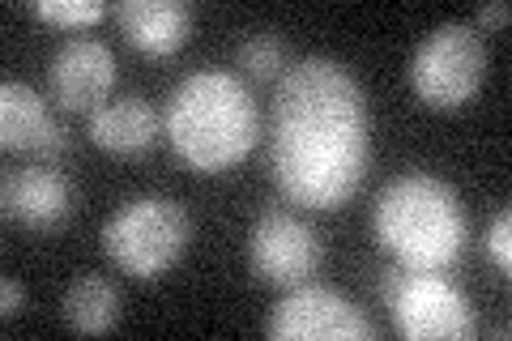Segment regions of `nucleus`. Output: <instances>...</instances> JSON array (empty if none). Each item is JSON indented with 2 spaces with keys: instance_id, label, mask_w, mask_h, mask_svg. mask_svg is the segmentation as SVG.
I'll return each instance as SVG.
<instances>
[{
  "instance_id": "obj_1",
  "label": "nucleus",
  "mask_w": 512,
  "mask_h": 341,
  "mask_svg": "<svg viewBox=\"0 0 512 341\" xmlns=\"http://www.w3.org/2000/svg\"><path fill=\"white\" fill-rule=\"evenodd\" d=\"M367 175V99L338 60L308 56L278 86L274 180L303 209H342Z\"/></svg>"
},
{
  "instance_id": "obj_2",
  "label": "nucleus",
  "mask_w": 512,
  "mask_h": 341,
  "mask_svg": "<svg viewBox=\"0 0 512 341\" xmlns=\"http://www.w3.org/2000/svg\"><path fill=\"white\" fill-rule=\"evenodd\" d=\"M256 137H261V116L239 77L205 69L175 86L167 103V141L192 171H231L256 150Z\"/></svg>"
},
{
  "instance_id": "obj_3",
  "label": "nucleus",
  "mask_w": 512,
  "mask_h": 341,
  "mask_svg": "<svg viewBox=\"0 0 512 341\" xmlns=\"http://www.w3.org/2000/svg\"><path fill=\"white\" fill-rule=\"evenodd\" d=\"M376 239L389 248L402 269H431L440 273L461 261L466 252V209L453 184L436 180L427 171H410L393 180L376 197Z\"/></svg>"
},
{
  "instance_id": "obj_4",
  "label": "nucleus",
  "mask_w": 512,
  "mask_h": 341,
  "mask_svg": "<svg viewBox=\"0 0 512 341\" xmlns=\"http://www.w3.org/2000/svg\"><path fill=\"white\" fill-rule=\"evenodd\" d=\"M192 243V218L171 197H137L120 205L103 226V252L120 273L154 282Z\"/></svg>"
},
{
  "instance_id": "obj_5",
  "label": "nucleus",
  "mask_w": 512,
  "mask_h": 341,
  "mask_svg": "<svg viewBox=\"0 0 512 341\" xmlns=\"http://www.w3.org/2000/svg\"><path fill=\"white\" fill-rule=\"evenodd\" d=\"M384 299L393 312V329L406 341H470L478 333L466 290L431 269H389Z\"/></svg>"
},
{
  "instance_id": "obj_6",
  "label": "nucleus",
  "mask_w": 512,
  "mask_h": 341,
  "mask_svg": "<svg viewBox=\"0 0 512 341\" xmlns=\"http://www.w3.org/2000/svg\"><path fill=\"white\" fill-rule=\"evenodd\" d=\"M483 73H487V47L470 22L436 26L410 60L414 94L436 111L466 107L478 94V86H483Z\"/></svg>"
},
{
  "instance_id": "obj_7",
  "label": "nucleus",
  "mask_w": 512,
  "mask_h": 341,
  "mask_svg": "<svg viewBox=\"0 0 512 341\" xmlns=\"http://www.w3.org/2000/svg\"><path fill=\"white\" fill-rule=\"evenodd\" d=\"M265 337L274 341H372L376 324L329 286H291L269 312Z\"/></svg>"
},
{
  "instance_id": "obj_8",
  "label": "nucleus",
  "mask_w": 512,
  "mask_h": 341,
  "mask_svg": "<svg viewBox=\"0 0 512 341\" xmlns=\"http://www.w3.org/2000/svg\"><path fill=\"white\" fill-rule=\"evenodd\" d=\"M325 261L316 231L303 218L286 214V209H265L248 231V265L252 278L278 290L303 286Z\"/></svg>"
},
{
  "instance_id": "obj_9",
  "label": "nucleus",
  "mask_w": 512,
  "mask_h": 341,
  "mask_svg": "<svg viewBox=\"0 0 512 341\" xmlns=\"http://www.w3.org/2000/svg\"><path fill=\"white\" fill-rule=\"evenodd\" d=\"M47 86L64 111H99L116 86V56L99 39H64L47 60Z\"/></svg>"
},
{
  "instance_id": "obj_10",
  "label": "nucleus",
  "mask_w": 512,
  "mask_h": 341,
  "mask_svg": "<svg viewBox=\"0 0 512 341\" xmlns=\"http://www.w3.org/2000/svg\"><path fill=\"white\" fill-rule=\"evenodd\" d=\"M0 145L18 154L60 158L69 150V133L52 120V111L22 81H5L0 86Z\"/></svg>"
},
{
  "instance_id": "obj_11",
  "label": "nucleus",
  "mask_w": 512,
  "mask_h": 341,
  "mask_svg": "<svg viewBox=\"0 0 512 341\" xmlns=\"http://www.w3.org/2000/svg\"><path fill=\"white\" fill-rule=\"evenodd\" d=\"M73 209V184L56 167H30L5 175V218L47 231L60 226Z\"/></svg>"
},
{
  "instance_id": "obj_12",
  "label": "nucleus",
  "mask_w": 512,
  "mask_h": 341,
  "mask_svg": "<svg viewBox=\"0 0 512 341\" xmlns=\"http://www.w3.org/2000/svg\"><path fill=\"white\" fill-rule=\"evenodd\" d=\"M116 22L137 52L171 56L192 35V5L188 0H120Z\"/></svg>"
},
{
  "instance_id": "obj_13",
  "label": "nucleus",
  "mask_w": 512,
  "mask_h": 341,
  "mask_svg": "<svg viewBox=\"0 0 512 341\" xmlns=\"http://www.w3.org/2000/svg\"><path fill=\"white\" fill-rule=\"evenodd\" d=\"M154 137H158V116L137 94H124L120 103H107L90 116V141L107 154H124V158L146 154Z\"/></svg>"
},
{
  "instance_id": "obj_14",
  "label": "nucleus",
  "mask_w": 512,
  "mask_h": 341,
  "mask_svg": "<svg viewBox=\"0 0 512 341\" xmlns=\"http://www.w3.org/2000/svg\"><path fill=\"white\" fill-rule=\"evenodd\" d=\"M60 312L77 333H111L124 316V299L107 278L86 273V278H77L69 290H64Z\"/></svg>"
},
{
  "instance_id": "obj_15",
  "label": "nucleus",
  "mask_w": 512,
  "mask_h": 341,
  "mask_svg": "<svg viewBox=\"0 0 512 341\" xmlns=\"http://www.w3.org/2000/svg\"><path fill=\"white\" fill-rule=\"evenodd\" d=\"M239 69L256 81H269L286 69V47L278 35H252L244 47H239Z\"/></svg>"
},
{
  "instance_id": "obj_16",
  "label": "nucleus",
  "mask_w": 512,
  "mask_h": 341,
  "mask_svg": "<svg viewBox=\"0 0 512 341\" xmlns=\"http://www.w3.org/2000/svg\"><path fill=\"white\" fill-rule=\"evenodd\" d=\"M35 13L60 30H86L107 13L103 0H39Z\"/></svg>"
},
{
  "instance_id": "obj_17",
  "label": "nucleus",
  "mask_w": 512,
  "mask_h": 341,
  "mask_svg": "<svg viewBox=\"0 0 512 341\" xmlns=\"http://www.w3.org/2000/svg\"><path fill=\"white\" fill-rule=\"evenodd\" d=\"M487 252H491V261L500 265L504 273L512 269V214H508V209L491 222V231H487Z\"/></svg>"
},
{
  "instance_id": "obj_18",
  "label": "nucleus",
  "mask_w": 512,
  "mask_h": 341,
  "mask_svg": "<svg viewBox=\"0 0 512 341\" xmlns=\"http://www.w3.org/2000/svg\"><path fill=\"white\" fill-rule=\"evenodd\" d=\"M26 307V286L22 282H13V278H5L0 282V316L5 320H13Z\"/></svg>"
},
{
  "instance_id": "obj_19",
  "label": "nucleus",
  "mask_w": 512,
  "mask_h": 341,
  "mask_svg": "<svg viewBox=\"0 0 512 341\" xmlns=\"http://www.w3.org/2000/svg\"><path fill=\"white\" fill-rule=\"evenodd\" d=\"M478 22H483V26H504V22H508V5H504V0H495V5H483V9H478Z\"/></svg>"
}]
</instances>
